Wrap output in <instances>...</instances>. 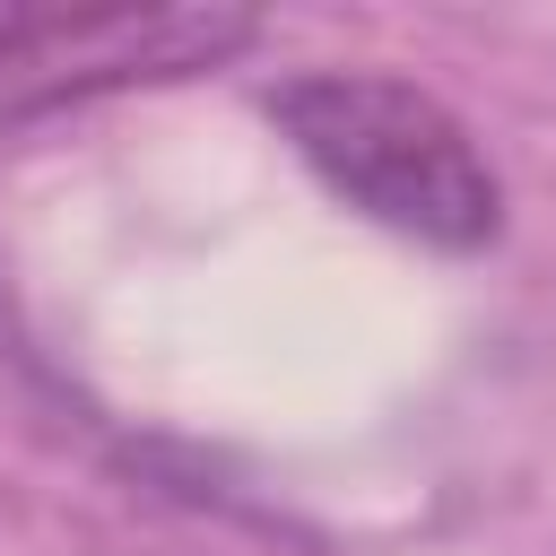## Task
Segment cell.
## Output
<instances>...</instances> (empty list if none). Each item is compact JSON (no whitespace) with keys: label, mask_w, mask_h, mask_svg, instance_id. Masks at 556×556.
Masks as SVG:
<instances>
[{"label":"cell","mask_w":556,"mask_h":556,"mask_svg":"<svg viewBox=\"0 0 556 556\" xmlns=\"http://www.w3.org/2000/svg\"><path fill=\"white\" fill-rule=\"evenodd\" d=\"M269 122L304 156V174L356 217L426 243L486 252L504 226V182L478 130L417 78L391 70H295L269 87Z\"/></svg>","instance_id":"obj_1"},{"label":"cell","mask_w":556,"mask_h":556,"mask_svg":"<svg viewBox=\"0 0 556 556\" xmlns=\"http://www.w3.org/2000/svg\"><path fill=\"white\" fill-rule=\"evenodd\" d=\"M261 43L252 9H0V122H35L61 104L174 87L200 70H226Z\"/></svg>","instance_id":"obj_2"}]
</instances>
